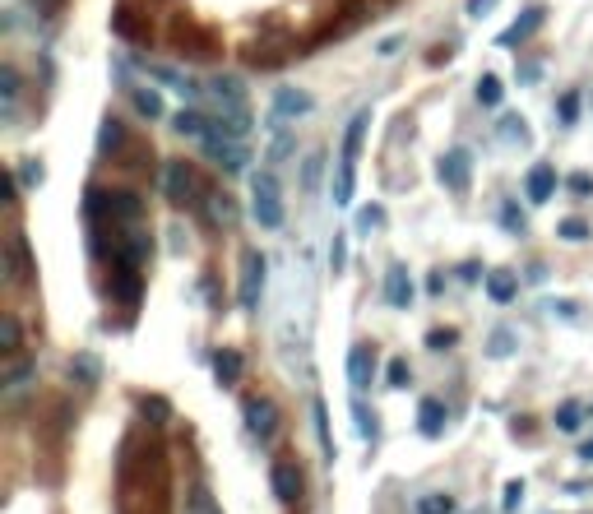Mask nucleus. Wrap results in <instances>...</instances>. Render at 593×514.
I'll return each mask as SVG.
<instances>
[{
    "mask_svg": "<svg viewBox=\"0 0 593 514\" xmlns=\"http://www.w3.org/2000/svg\"><path fill=\"white\" fill-rule=\"evenodd\" d=\"M524 191H529L533 204H547V200L556 195V167H552V162H533V167H529V181H524Z\"/></svg>",
    "mask_w": 593,
    "mask_h": 514,
    "instance_id": "obj_14",
    "label": "nucleus"
},
{
    "mask_svg": "<svg viewBox=\"0 0 593 514\" xmlns=\"http://www.w3.org/2000/svg\"><path fill=\"white\" fill-rule=\"evenodd\" d=\"M357 223H362V227H375V223H385V213H381V209H362Z\"/></svg>",
    "mask_w": 593,
    "mask_h": 514,
    "instance_id": "obj_50",
    "label": "nucleus"
},
{
    "mask_svg": "<svg viewBox=\"0 0 593 514\" xmlns=\"http://www.w3.org/2000/svg\"><path fill=\"white\" fill-rule=\"evenodd\" d=\"M213 375H219V385H236L241 381V353L236 347H223V353L213 357Z\"/></svg>",
    "mask_w": 593,
    "mask_h": 514,
    "instance_id": "obj_26",
    "label": "nucleus"
},
{
    "mask_svg": "<svg viewBox=\"0 0 593 514\" xmlns=\"http://www.w3.org/2000/svg\"><path fill=\"white\" fill-rule=\"evenodd\" d=\"M112 33L125 38V42H134V47H144V42H149V23L140 19V10H134V5H116V14H112Z\"/></svg>",
    "mask_w": 593,
    "mask_h": 514,
    "instance_id": "obj_12",
    "label": "nucleus"
},
{
    "mask_svg": "<svg viewBox=\"0 0 593 514\" xmlns=\"http://www.w3.org/2000/svg\"><path fill=\"white\" fill-rule=\"evenodd\" d=\"M417 514H454V496L431 492V496H422V501H417Z\"/></svg>",
    "mask_w": 593,
    "mask_h": 514,
    "instance_id": "obj_36",
    "label": "nucleus"
},
{
    "mask_svg": "<svg viewBox=\"0 0 593 514\" xmlns=\"http://www.w3.org/2000/svg\"><path fill=\"white\" fill-rule=\"evenodd\" d=\"M172 47H181L185 56H219V33H209V29H200L195 19H185V14H176L172 19Z\"/></svg>",
    "mask_w": 593,
    "mask_h": 514,
    "instance_id": "obj_6",
    "label": "nucleus"
},
{
    "mask_svg": "<svg viewBox=\"0 0 593 514\" xmlns=\"http://www.w3.org/2000/svg\"><path fill=\"white\" fill-rule=\"evenodd\" d=\"M315 176H320V158H311V162H306V191L315 185Z\"/></svg>",
    "mask_w": 593,
    "mask_h": 514,
    "instance_id": "obj_51",
    "label": "nucleus"
},
{
    "mask_svg": "<svg viewBox=\"0 0 593 514\" xmlns=\"http://www.w3.org/2000/svg\"><path fill=\"white\" fill-rule=\"evenodd\" d=\"M311 107H315L311 93H296V89H279V93H274V112H279V116H306Z\"/></svg>",
    "mask_w": 593,
    "mask_h": 514,
    "instance_id": "obj_23",
    "label": "nucleus"
},
{
    "mask_svg": "<svg viewBox=\"0 0 593 514\" xmlns=\"http://www.w3.org/2000/svg\"><path fill=\"white\" fill-rule=\"evenodd\" d=\"M70 375H74L79 385H89V390H93V385L102 381V362H98L93 353H74V362H70Z\"/></svg>",
    "mask_w": 593,
    "mask_h": 514,
    "instance_id": "obj_25",
    "label": "nucleus"
},
{
    "mask_svg": "<svg viewBox=\"0 0 593 514\" xmlns=\"http://www.w3.org/2000/svg\"><path fill=\"white\" fill-rule=\"evenodd\" d=\"M130 98H134V107H140V116H149V121L163 116V98H158V89H130Z\"/></svg>",
    "mask_w": 593,
    "mask_h": 514,
    "instance_id": "obj_33",
    "label": "nucleus"
},
{
    "mask_svg": "<svg viewBox=\"0 0 593 514\" xmlns=\"http://www.w3.org/2000/svg\"><path fill=\"white\" fill-rule=\"evenodd\" d=\"M260 292H264V255L260 251H246L241 255V306L246 311H255L260 306Z\"/></svg>",
    "mask_w": 593,
    "mask_h": 514,
    "instance_id": "obj_9",
    "label": "nucleus"
},
{
    "mask_svg": "<svg viewBox=\"0 0 593 514\" xmlns=\"http://www.w3.org/2000/svg\"><path fill=\"white\" fill-rule=\"evenodd\" d=\"M520 501H524V482H505V501H501V510H520Z\"/></svg>",
    "mask_w": 593,
    "mask_h": 514,
    "instance_id": "obj_45",
    "label": "nucleus"
},
{
    "mask_svg": "<svg viewBox=\"0 0 593 514\" xmlns=\"http://www.w3.org/2000/svg\"><path fill=\"white\" fill-rule=\"evenodd\" d=\"M84 213L98 223L107 218V227H130L144 218V200L134 191H102V185H89V200H84Z\"/></svg>",
    "mask_w": 593,
    "mask_h": 514,
    "instance_id": "obj_2",
    "label": "nucleus"
},
{
    "mask_svg": "<svg viewBox=\"0 0 593 514\" xmlns=\"http://www.w3.org/2000/svg\"><path fill=\"white\" fill-rule=\"evenodd\" d=\"M543 19H547V10H543V5L524 10V19H515V23H510V29L501 33V47H520V42H529L537 29H543Z\"/></svg>",
    "mask_w": 593,
    "mask_h": 514,
    "instance_id": "obj_16",
    "label": "nucleus"
},
{
    "mask_svg": "<svg viewBox=\"0 0 593 514\" xmlns=\"http://www.w3.org/2000/svg\"><path fill=\"white\" fill-rule=\"evenodd\" d=\"M176 130H181V134H195V140H204V134L213 130V116H204V112H195V107H191V112H176Z\"/></svg>",
    "mask_w": 593,
    "mask_h": 514,
    "instance_id": "obj_31",
    "label": "nucleus"
},
{
    "mask_svg": "<svg viewBox=\"0 0 593 514\" xmlns=\"http://www.w3.org/2000/svg\"><path fill=\"white\" fill-rule=\"evenodd\" d=\"M571 191H575V195H589V191H593V176L575 172V176H571Z\"/></svg>",
    "mask_w": 593,
    "mask_h": 514,
    "instance_id": "obj_49",
    "label": "nucleus"
},
{
    "mask_svg": "<svg viewBox=\"0 0 593 514\" xmlns=\"http://www.w3.org/2000/svg\"><path fill=\"white\" fill-rule=\"evenodd\" d=\"M29 381H33V362H19V357H14V362L5 366V375H0V390H5V394H19Z\"/></svg>",
    "mask_w": 593,
    "mask_h": 514,
    "instance_id": "obj_28",
    "label": "nucleus"
},
{
    "mask_svg": "<svg viewBox=\"0 0 593 514\" xmlns=\"http://www.w3.org/2000/svg\"><path fill=\"white\" fill-rule=\"evenodd\" d=\"M385 381H390V390H408V381H413L408 357H394V362L385 366Z\"/></svg>",
    "mask_w": 593,
    "mask_h": 514,
    "instance_id": "obj_37",
    "label": "nucleus"
},
{
    "mask_svg": "<svg viewBox=\"0 0 593 514\" xmlns=\"http://www.w3.org/2000/svg\"><path fill=\"white\" fill-rule=\"evenodd\" d=\"M496 0H468V14H482V10H492Z\"/></svg>",
    "mask_w": 593,
    "mask_h": 514,
    "instance_id": "obj_52",
    "label": "nucleus"
},
{
    "mask_svg": "<svg viewBox=\"0 0 593 514\" xmlns=\"http://www.w3.org/2000/svg\"><path fill=\"white\" fill-rule=\"evenodd\" d=\"M510 343H515V334H510V330H496V334H492V357H505Z\"/></svg>",
    "mask_w": 593,
    "mask_h": 514,
    "instance_id": "obj_46",
    "label": "nucleus"
},
{
    "mask_svg": "<svg viewBox=\"0 0 593 514\" xmlns=\"http://www.w3.org/2000/svg\"><path fill=\"white\" fill-rule=\"evenodd\" d=\"M417 426H422V436H426V441H436L441 431H445V403H441V398H422Z\"/></svg>",
    "mask_w": 593,
    "mask_h": 514,
    "instance_id": "obj_21",
    "label": "nucleus"
},
{
    "mask_svg": "<svg viewBox=\"0 0 593 514\" xmlns=\"http://www.w3.org/2000/svg\"><path fill=\"white\" fill-rule=\"evenodd\" d=\"M121 149H125V125L116 116H107L98 130V158H116Z\"/></svg>",
    "mask_w": 593,
    "mask_h": 514,
    "instance_id": "obj_22",
    "label": "nucleus"
},
{
    "mask_svg": "<svg viewBox=\"0 0 593 514\" xmlns=\"http://www.w3.org/2000/svg\"><path fill=\"white\" fill-rule=\"evenodd\" d=\"M144 65V74L149 79H158V84H168V89H176L181 98H200V84H195V79H185V74H176V70H168V65H149V61H140Z\"/></svg>",
    "mask_w": 593,
    "mask_h": 514,
    "instance_id": "obj_20",
    "label": "nucleus"
},
{
    "mask_svg": "<svg viewBox=\"0 0 593 514\" xmlns=\"http://www.w3.org/2000/svg\"><path fill=\"white\" fill-rule=\"evenodd\" d=\"M561 236H565V241H584V236H589V223H584V218H565V223H561Z\"/></svg>",
    "mask_w": 593,
    "mask_h": 514,
    "instance_id": "obj_43",
    "label": "nucleus"
},
{
    "mask_svg": "<svg viewBox=\"0 0 593 514\" xmlns=\"http://www.w3.org/2000/svg\"><path fill=\"white\" fill-rule=\"evenodd\" d=\"M348 381H353V394L371 390V381H375V347L371 343H357L348 353Z\"/></svg>",
    "mask_w": 593,
    "mask_h": 514,
    "instance_id": "obj_11",
    "label": "nucleus"
},
{
    "mask_svg": "<svg viewBox=\"0 0 593 514\" xmlns=\"http://www.w3.org/2000/svg\"><path fill=\"white\" fill-rule=\"evenodd\" d=\"M399 42H403V38H385V42H381V56H394V51H399Z\"/></svg>",
    "mask_w": 593,
    "mask_h": 514,
    "instance_id": "obj_53",
    "label": "nucleus"
},
{
    "mask_svg": "<svg viewBox=\"0 0 593 514\" xmlns=\"http://www.w3.org/2000/svg\"><path fill=\"white\" fill-rule=\"evenodd\" d=\"M385 302L394 311H408V302H413V278H408V269H403V264H394L385 274Z\"/></svg>",
    "mask_w": 593,
    "mask_h": 514,
    "instance_id": "obj_17",
    "label": "nucleus"
},
{
    "mask_svg": "<svg viewBox=\"0 0 593 514\" xmlns=\"http://www.w3.org/2000/svg\"><path fill=\"white\" fill-rule=\"evenodd\" d=\"M292 56V42H255L251 51H246V65H255V70H274V65H283Z\"/></svg>",
    "mask_w": 593,
    "mask_h": 514,
    "instance_id": "obj_18",
    "label": "nucleus"
},
{
    "mask_svg": "<svg viewBox=\"0 0 593 514\" xmlns=\"http://www.w3.org/2000/svg\"><path fill=\"white\" fill-rule=\"evenodd\" d=\"M343 264H348V246H343V236H334L330 241V269H334V274H343Z\"/></svg>",
    "mask_w": 593,
    "mask_h": 514,
    "instance_id": "obj_44",
    "label": "nucleus"
},
{
    "mask_svg": "<svg viewBox=\"0 0 593 514\" xmlns=\"http://www.w3.org/2000/svg\"><path fill=\"white\" fill-rule=\"evenodd\" d=\"M116 510L121 514H168V450L130 431L116 458Z\"/></svg>",
    "mask_w": 593,
    "mask_h": 514,
    "instance_id": "obj_1",
    "label": "nucleus"
},
{
    "mask_svg": "<svg viewBox=\"0 0 593 514\" xmlns=\"http://www.w3.org/2000/svg\"><path fill=\"white\" fill-rule=\"evenodd\" d=\"M575 116H580V98H575V93H565V98H561V121L571 125Z\"/></svg>",
    "mask_w": 593,
    "mask_h": 514,
    "instance_id": "obj_47",
    "label": "nucleus"
},
{
    "mask_svg": "<svg viewBox=\"0 0 593 514\" xmlns=\"http://www.w3.org/2000/svg\"><path fill=\"white\" fill-rule=\"evenodd\" d=\"M487 296H492V302H515V278H510V274H501V269H496V274H487Z\"/></svg>",
    "mask_w": 593,
    "mask_h": 514,
    "instance_id": "obj_35",
    "label": "nucleus"
},
{
    "mask_svg": "<svg viewBox=\"0 0 593 514\" xmlns=\"http://www.w3.org/2000/svg\"><path fill=\"white\" fill-rule=\"evenodd\" d=\"M501 93H505V89H501L496 74H482V79H477V102H482V107H496Z\"/></svg>",
    "mask_w": 593,
    "mask_h": 514,
    "instance_id": "obj_38",
    "label": "nucleus"
},
{
    "mask_svg": "<svg viewBox=\"0 0 593 514\" xmlns=\"http://www.w3.org/2000/svg\"><path fill=\"white\" fill-rule=\"evenodd\" d=\"M200 144H204V153H209L213 162H219L223 172H246L251 153H246V144H241L236 134H228V130H219V125H213V130L204 134Z\"/></svg>",
    "mask_w": 593,
    "mask_h": 514,
    "instance_id": "obj_5",
    "label": "nucleus"
},
{
    "mask_svg": "<svg viewBox=\"0 0 593 514\" xmlns=\"http://www.w3.org/2000/svg\"><path fill=\"white\" fill-rule=\"evenodd\" d=\"M19 93H23V84H19V70H14V65H0V107H5V116L14 112Z\"/></svg>",
    "mask_w": 593,
    "mask_h": 514,
    "instance_id": "obj_29",
    "label": "nucleus"
},
{
    "mask_svg": "<svg viewBox=\"0 0 593 514\" xmlns=\"http://www.w3.org/2000/svg\"><path fill=\"white\" fill-rule=\"evenodd\" d=\"M23 353V330H19V320L14 315H0V357L14 362Z\"/></svg>",
    "mask_w": 593,
    "mask_h": 514,
    "instance_id": "obj_24",
    "label": "nucleus"
},
{
    "mask_svg": "<svg viewBox=\"0 0 593 514\" xmlns=\"http://www.w3.org/2000/svg\"><path fill=\"white\" fill-rule=\"evenodd\" d=\"M61 5H65V0H33V10H38L42 19H56V14H61Z\"/></svg>",
    "mask_w": 593,
    "mask_h": 514,
    "instance_id": "obj_48",
    "label": "nucleus"
},
{
    "mask_svg": "<svg viewBox=\"0 0 593 514\" xmlns=\"http://www.w3.org/2000/svg\"><path fill=\"white\" fill-rule=\"evenodd\" d=\"M357 23H362V5H357V0H353V5H348V10H343V19H339V23H330V29H325V33H320V42H330V38H348V33H353V29H357Z\"/></svg>",
    "mask_w": 593,
    "mask_h": 514,
    "instance_id": "obj_32",
    "label": "nucleus"
},
{
    "mask_svg": "<svg viewBox=\"0 0 593 514\" xmlns=\"http://www.w3.org/2000/svg\"><path fill=\"white\" fill-rule=\"evenodd\" d=\"M185 514H223L219 510V501H213V492L204 482H195L191 492H185Z\"/></svg>",
    "mask_w": 593,
    "mask_h": 514,
    "instance_id": "obj_27",
    "label": "nucleus"
},
{
    "mask_svg": "<svg viewBox=\"0 0 593 514\" xmlns=\"http://www.w3.org/2000/svg\"><path fill=\"white\" fill-rule=\"evenodd\" d=\"M454 338H460L454 330H431V334H426V347H431V353H445V347H450Z\"/></svg>",
    "mask_w": 593,
    "mask_h": 514,
    "instance_id": "obj_42",
    "label": "nucleus"
},
{
    "mask_svg": "<svg viewBox=\"0 0 593 514\" xmlns=\"http://www.w3.org/2000/svg\"><path fill=\"white\" fill-rule=\"evenodd\" d=\"M251 191H255V223L260 227H283V200H279V176L274 172H255V181H251Z\"/></svg>",
    "mask_w": 593,
    "mask_h": 514,
    "instance_id": "obj_4",
    "label": "nucleus"
},
{
    "mask_svg": "<svg viewBox=\"0 0 593 514\" xmlns=\"http://www.w3.org/2000/svg\"><path fill=\"white\" fill-rule=\"evenodd\" d=\"M200 209H204V218H209L213 227H232V223H236V200H232L228 191H204Z\"/></svg>",
    "mask_w": 593,
    "mask_h": 514,
    "instance_id": "obj_15",
    "label": "nucleus"
},
{
    "mask_svg": "<svg viewBox=\"0 0 593 514\" xmlns=\"http://www.w3.org/2000/svg\"><path fill=\"white\" fill-rule=\"evenodd\" d=\"M163 185H168V200L172 204H200L204 200V185H200V176H195L191 162H168Z\"/></svg>",
    "mask_w": 593,
    "mask_h": 514,
    "instance_id": "obj_7",
    "label": "nucleus"
},
{
    "mask_svg": "<svg viewBox=\"0 0 593 514\" xmlns=\"http://www.w3.org/2000/svg\"><path fill=\"white\" fill-rule=\"evenodd\" d=\"M311 413H315V436H320V450H325V464H334V436H330V413H325V403H311Z\"/></svg>",
    "mask_w": 593,
    "mask_h": 514,
    "instance_id": "obj_30",
    "label": "nucleus"
},
{
    "mask_svg": "<svg viewBox=\"0 0 593 514\" xmlns=\"http://www.w3.org/2000/svg\"><path fill=\"white\" fill-rule=\"evenodd\" d=\"M366 125H371V112H357L353 121H348L343 153H339V162H343V167H357V153H362V134H366Z\"/></svg>",
    "mask_w": 593,
    "mask_h": 514,
    "instance_id": "obj_19",
    "label": "nucleus"
},
{
    "mask_svg": "<svg viewBox=\"0 0 593 514\" xmlns=\"http://www.w3.org/2000/svg\"><path fill=\"white\" fill-rule=\"evenodd\" d=\"M140 413H144V417H153L149 426H168V422H172L168 398H158V394H144V398H140Z\"/></svg>",
    "mask_w": 593,
    "mask_h": 514,
    "instance_id": "obj_34",
    "label": "nucleus"
},
{
    "mask_svg": "<svg viewBox=\"0 0 593 514\" xmlns=\"http://www.w3.org/2000/svg\"><path fill=\"white\" fill-rule=\"evenodd\" d=\"M353 417H357V436H362V441H375V413H366L362 398L353 403Z\"/></svg>",
    "mask_w": 593,
    "mask_h": 514,
    "instance_id": "obj_39",
    "label": "nucleus"
},
{
    "mask_svg": "<svg viewBox=\"0 0 593 514\" xmlns=\"http://www.w3.org/2000/svg\"><path fill=\"white\" fill-rule=\"evenodd\" d=\"M241 413H246V426H251V436L269 441L279 431V408H274V398H264V394H251L246 403H241Z\"/></svg>",
    "mask_w": 593,
    "mask_h": 514,
    "instance_id": "obj_8",
    "label": "nucleus"
},
{
    "mask_svg": "<svg viewBox=\"0 0 593 514\" xmlns=\"http://www.w3.org/2000/svg\"><path fill=\"white\" fill-rule=\"evenodd\" d=\"M42 176H47V172H42L38 158H23V162H19V185H42Z\"/></svg>",
    "mask_w": 593,
    "mask_h": 514,
    "instance_id": "obj_40",
    "label": "nucleus"
},
{
    "mask_svg": "<svg viewBox=\"0 0 593 514\" xmlns=\"http://www.w3.org/2000/svg\"><path fill=\"white\" fill-rule=\"evenodd\" d=\"M269 482H274V496H279L283 505H292L296 496H302V468H296V464H288V458H279V464H274Z\"/></svg>",
    "mask_w": 593,
    "mask_h": 514,
    "instance_id": "obj_13",
    "label": "nucleus"
},
{
    "mask_svg": "<svg viewBox=\"0 0 593 514\" xmlns=\"http://www.w3.org/2000/svg\"><path fill=\"white\" fill-rule=\"evenodd\" d=\"M556 431H580V403H561V413H556Z\"/></svg>",
    "mask_w": 593,
    "mask_h": 514,
    "instance_id": "obj_41",
    "label": "nucleus"
},
{
    "mask_svg": "<svg viewBox=\"0 0 593 514\" xmlns=\"http://www.w3.org/2000/svg\"><path fill=\"white\" fill-rule=\"evenodd\" d=\"M436 176H441V185H445V191L464 195V191H468V176H473V158H468L464 149H450V153L441 158Z\"/></svg>",
    "mask_w": 593,
    "mask_h": 514,
    "instance_id": "obj_10",
    "label": "nucleus"
},
{
    "mask_svg": "<svg viewBox=\"0 0 593 514\" xmlns=\"http://www.w3.org/2000/svg\"><path fill=\"white\" fill-rule=\"evenodd\" d=\"M0 269H5V283H10V287H29V283H33L38 264H33V255H29V236H23V232H10V236H5Z\"/></svg>",
    "mask_w": 593,
    "mask_h": 514,
    "instance_id": "obj_3",
    "label": "nucleus"
},
{
    "mask_svg": "<svg viewBox=\"0 0 593 514\" xmlns=\"http://www.w3.org/2000/svg\"><path fill=\"white\" fill-rule=\"evenodd\" d=\"M580 458H589V464H593V441H589V445L580 450Z\"/></svg>",
    "mask_w": 593,
    "mask_h": 514,
    "instance_id": "obj_54",
    "label": "nucleus"
}]
</instances>
